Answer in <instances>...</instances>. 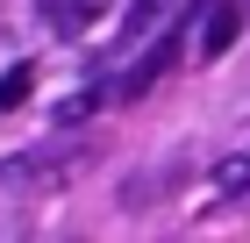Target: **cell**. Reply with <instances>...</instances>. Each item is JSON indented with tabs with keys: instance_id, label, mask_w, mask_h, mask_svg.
I'll return each instance as SVG.
<instances>
[{
	"instance_id": "6da1fadb",
	"label": "cell",
	"mask_w": 250,
	"mask_h": 243,
	"mask_svg": "<svg viewBox=\"0 0 250 243\" xmlns=\"http://www.w3.org/2000/svg\"><path fill=\"white\" fill-rule=\"evenodd\" d=\"M79 165H86V143L58 136V143H43V150H29V157H15L0 179H7V186H21V193H50L58 179H72Z\"/></svg>"
},
{
	"instance_id": "7a4b0ae2",
	"label": "cell",
	"mask_w": 250,
	"mask_h": 243,
	"mask_svg": "<svg viewBox=\"0 0 250 243\" xmlns=\"http://www.w3.org/2000/svg\"><path fill=\"white\" fill-rule=\"evenodd\" d=\"M179 50H186V36H179V29H172V36H157L150 50H143V57L129 65V72L115 79V93H107V100H143V93L157 86V79H165V72L179 65Z\"/></svg>"
},
{
	"instance_id": "3957f363",
	"label": "cell",
	"mask_w": 250,
	"mask_h": 243,
	"mask_svg": "<svg viewBox=\"0 0 250 243\" xmlns=\"http://www.w3.org/2000/svg\"><path fill=\"white\" fill-rule=\"evenodd\" d=\"M200 22H208V29H200V57H222L236 36H243V7H236V0H208Z\"/></svg>"
},
{
	"instance_id": "277c9868",
	"label": "cell",
	"mask_w": 250,
	"mask_h": 243,
	"mask_svg": "<svg viewBox=\"0 0 250 243\" xmlns=\"http://www.w3.org/2000/svg\"><path fill=\"white\" fill-rule=\"evenodd\" d=\"M115 0H43V22H50V36H79V29H93Z\"/></svg>"
},
{
	"instance_id": "5b68a950",
	"label": "cell",
	"mask_w": 250,
	"mask_h": 243,
	"mask_svg": "<svg viewBox=\"0 0 250 243\" xmlns=\"http://www.w3.org/2000/svg\"><path fill=\"white\" fill-rule=\"evenodd\" d=\"M214 193L222 200H250V150H236V157L214 165Z\"/></svg>"
},
{
	"instance_id": "8992f818",
	"label": "cell",
	"mask_w": 250,
	"mask_h": 243,
	"mask_svg": "<svg viewBox=\"0 0 250 243\" xmlns=\"http://www.w3.org/2000/svg\"><path fill=\"white\" fill-rule=\"evenodd\" d=\"M29 86H36V65H7V72H0V108H21Z\"/></svg>"
}]
</instances>
